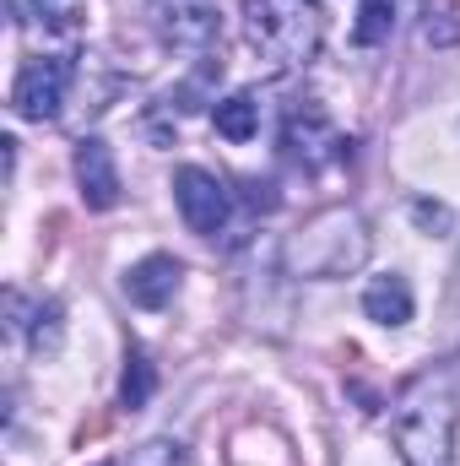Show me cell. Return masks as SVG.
<instances>
[{
    "label": "cell",
    "mask_w": 460,
    "mask_h": 466,
    "mask_svg": "<svg viewBox=\"0 0 460 466\" xmlns=\"http://www.w3.org/2000/svg\"><path fill=\"white\" fill-rule=\"evenodd\" d=\"M152 390H157V374H152L146 352H141V348H130V352H125V374H119V407L141 412V407L152 401Z\"/></svg>",
    "instance_id": "30bf717a"
},
{
    "label": "cell",
    "mask_w": 460,
    "mask_h": 466,
    "mask_svg": "<svg viewBox=\"0 0 460 466\" xmlns=\"http://www.w3.org/2000/svg\"><path fill=\"white\" fill-rule=\"evenodd\" d=\"M363 315L368 320H379V326H406L412 320V288H406V277H374L368 288H363Z\"/></svg>",
    "instance_id": "52a82bcc"
},
{
    "label": "cell",
    "mask_w": 460,
    "mask_h": 466,
    "mask_svg": "<svg viewBox=\"0 0 460 466\" xmlns=\"http://www.w3.org/2000/svg\"><path fill=\"white\" fill-rule=\"evenodd\" d=\"M244 27H249V44L260 49V60L287 71L320 49L325 22H320V0H244Z\"/></svg>",
    "instance_id": "6da1fadb"
},
{
    "label": "cell",
    "mask_w": 460,
    "mask_h": 466,
    "mask_svg": "<svg viewBox=\"0 0 460 466\" xmlns=\"http://www.w3.org/2000/svg\"><path fill=\"white\" fill-rule=\"evenodd\" d=\"M212 125H217V136H228V141H255V130H260V104H255L249 93H228V98L212 109Z\"/></svg>",
    "instance_id": "9c48e42d"
},
{
    "label": "cell",
    "mask_w": 460,
    "mask_h": 466,
    "mask_svg": "<svg viewBox=\"0 0 460 466\" xmlns=\"http://www.w3.org/2000/svg\"><path fill=\"white\" fill-rule=\"evenodd\" d=\"M38 5H49V0H38Z\"/></svg>",
    "instance_id": "4fadbf2b"
},
{
    "label": "cell",
    "mask_w": 460,
    "mask_h": 466,
    "mask_svg": "<svg viewBox=\"0 0 460 466\" xmlns=\"http://www.w3.org/2000/svg\"><path fill=\"white\" fill-rule=\"evenodd\" d=\"M33 320H38L33 326V352H55L60 348V304H44Z\"/></svg>",
    "instance_id": "7c38bea8"
},
{
    "label": "cell",
    "mask_w": 460,
    "mask_h": 466,
    "mask_svg": "<svg viewBox=\"0 0 460 466\" xmlns=\"http://www.w3.org/2000/svg\"><path fill=\"white\" fill-rule=\"evenodd\" d=\"M390 22H395V0H363V5H357L352 38H357L363 49H374L379 38H390Z\"/></svg>",
    "instance_id": "8fae6325"
},
{
    "label": "cell",
    "mask_w": 460,
    "mask_h": 466,
    "mask_svg": "<svg viewBox=\"0 0 460 466\" xmlns=\"http://www.w3.org/2000/svg\"><path fill=\"white\" fill-rule=\"evenodd\" d=\"M174 201H179V218L190 223V233H206L212 238V233L228 223V185L217 174L195 168V163H185L174 174Z\"/></svg>",
    "instance_id": "277c9868"
},
{
    "label": "cell",
    "mask_w": 460,
    "mask_h": 466,
    "mask_svg": "<svg viewBox=\"0 0 460 466\" xmlns=\"http://www.w3.org/2000/svg\"><path fill=\"white\" fill-rule=\"evenodd\" d=\"M65 82H71V66L55 60V55H38L16 71V87H11V109L22 119H55L65 104Z\"/></svg>",
    "instance_id": "3957f363"
},
{
    "label": "cell",
    "mask_w": 460,
    "mask_h": 466,
    "mask_svg": "<svg viewBox=\"0 0 460 466\" xmlns=\"http://www.w3.org/2000/svg\"><path fill=\"white\" fill-rule=\"evenodd\" d=\"M450 429H455V401H406L395 440L406 466H450Z\"/></svg>",
    "instance_id": "7a4b0ae2"
},
{
    "label": "cell",
    "mask_w": 460,
    "mask_h": 466,
    "mask_svg": "<svg viewBox=\"0 0 460 466\" xmlns=\"http://www.w3.org/2000/svg\"><path fill=\"white\" fill-rule=\"evenodd\" d=\"M76 185H82V201L93 207V212H109L119 207V168H115V152H109V141L104 136H82L76 141Z\"/></svg>",
    "instance_id": "5b68a950"
},
{
    "label": "cell",
    "mask_w": 460,
    "mask_h": 466,
    "mask_svg": "<svg viewBox=\"0 0 460 466\" xmlns=\"http://www.w3.org/2000/svg\"><path fill=\"white\" fill-rule=\"evenodd\" d=\"M179 277H185V266L174 255H146V260H135L125 271V299L135 309H163V304H174Z\"/></svg>",
    "instance_id": "8992f818"
},
{
    "label": "cell",
    "mask_w": 460,
    "mask_h": 466,
    "mask_svg": "<svg viewBox=\"0 0 460 466\" xmlns=\"http://www.w3.org/2000/svg\"><path fill=\"white\" fill-rule=\"evenodd\" d=\"M168 22H163V38L174 44V49H206L212 38H217V11L212 5H174V11H163Z\"/></svg>",
    "instance_id": "ba28073f"
}]
</instances>
